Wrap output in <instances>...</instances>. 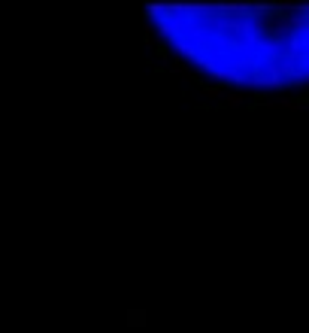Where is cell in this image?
<instances>
[{
  "mask_svg": "<svg viewBox=\"0 0 309 333\" xmlns=\"http://www.w3.org/2000/svg\"><path fill=\"white\" fill-rule=\"evenodd\" d=\"M127 324H130V327H143V324H146V312H143V309H140V312L130 309V312H127Z\"/></svg>",
  "mask_w": 309,
  "mask_h": 333,
  "instance_id": "obj_2",
  "label": "cell"
},
{
  "mask_svg": "<svg viewBox=\"0 0 309 333\" xmlns=\"http://www.w3.org/2000/svg\"><path fill=\"white\" fill-rule=\"evenodd\" d=\"M203 94H206L209 100H225V91L215 88V85H203Z\"/></svg>",
  "mask_w": 309,
  "mask_h": 333,
  "instance_id": "obj_3",
  "label": "cell"
},
{
  "mask_svg": "<svg viewBox=\"0 0 309 333\" xmlns=\"http://www.w3.org/2000/svg\"><path fill=\"white\" fill-rule=\"evenodd\" d=\"M225 106L240 109V106H243V94H240V91H225Z\"/></svg>",
  "mask_w": 309,
  "mask_h": 333,
  "instance_id": "obj_1",
  "label": "cell"
}]
</instances>
